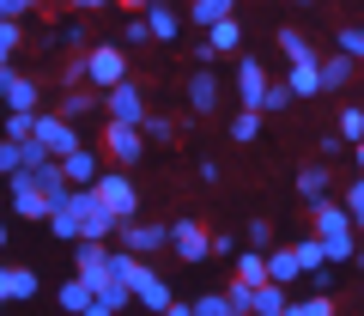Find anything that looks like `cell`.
<instances>
[{"label": "cell", "instance_id": "6da1fadb", "mask_svg": "<svg viewBox=\"0 0 364 316\" xmlns=\"http://www.w3.org/2000/svg\"><path fill=\"white\" fill-rule=\"evenodd\" d=\"M91 201L109 213V219H134L140 213V195H134V177L128 171H97V183H91Z\"/></svg>", "mask_w": 364, "mask_h": 316}, {"label": "cell", "instance_id": "7a4b0ae2", "mask_svg": "<svg viewBox=\"0 0 364 316\" xmlns=\"http://www.w3.org/2000/svg\"><path fill=\"white\" fill-rule=\"evenodd\" d=\"M122 79H128V49H122V43L85 49V85L91 92H109V85H122Z\"/></svg>", "mask_w": 364, "mask_h": 316}, {"label": "cell", "instance_id": "3957f363", "mask_svg": "<svg viewBox=\"0 0 364 316\" xmlns=\"http://www.w3.org/2000/svg\"><path fill=\"white\" fill-rule=\"evenodd\" d=\"M116 250H128V256H158V250H170V225H152V219H122L116 225V237H109Z\"/></svg>", "mask_w": 364, "mask_h": 316}, {"label": "cell", "instance_id": "277c9868", "mask_svg": "<svg viewBox=\"0 0 364 316\" xmlns=\"http://www.w3.org/2000/svg\"><path fill=\"white\" fill-rule=\"evenodd\" d=\"M146 116H152V110H146V92L134 85V79H122V85L104 92V122H128V128H140Z\"/></svg>", "mask_w": 364, "mask_h": 316}, {"label": "cell", "instance_id": "5b68a950", "mask_svg": "<svg viewBox=\"0 0 364 316\" xmlns=\"http://www.w3.org/2000/svg\"><path fill=\"white\" fill-rule=\"evenodd\" d=\"M31 140H37L49 158H67V152L79 146V134H73V122H67V116H55V110H37V122H31Z\"/></svg>", "mask_w": 364, "mask_h": 316}, {"label": "cell", "instance_id": "8992f818", "mask_svg": "<svg viewBox=\"0 0 364 316\" xmlns=\"http://www.w3.org/2000/svg\"><path fill=\"white\" fill-rule=\"evenodd\" d=\"M128 292H134V304H140V310H164L170 304V286H164V274H158V268H146L140 256H134V268H128Z\"/></svg>", "mask_w": 364, "mask_h": 316}, {"label": "cell", "instance_id": "52a82bcc", "mask_svg": "<svg viewBox=\"0 0 364 316\" xmlns=\"http://www.w3.org/2000/svg\"><path fill=\"white\" fill-rule=\"evenodd\" d=\"M104 152L116 158V171H128V164L146 158V134L128 128V122H104Z\"/></svg>", "mask_w": 364, "mask_h": 316}, {"label": "cell", "instance_id": "ba28073f", "mask_svg": "<svg viewBox=\"0 0 364 316\" xmlns=\"http://www.w3.org/2000/svg\"><path fill=\"white\" fill-rule=\"evenodd\" d=\"M73 201H79V243H109L116 237V219L91 201V189H73Z\"/></svg>", "mask_w": 364, "mask_h": 316}, {"label": "cell", "instance_id": "9c48e42d", "mask_svg": "<svg viewBox=\"0 0 364 316\" xmlns=\"http://www.w3.org/2000/svg\"><path fill=\"white\" fill-rule=\"evenodd\" d=\"M25 183L37 189L43 201H49V213H55V207H67V195H73V189H67V177H61V164H55V158H43V164H25Z\"/></svg>", "mask_w": 364, "mask_h": 316}, {"label": "cell", "instance_id": "30bf717a", "mask_svg": "<svg viewBox=\"0 0 364 316\" xmlns=\"http://www.w3.org/2000/svg\"><path fill=\"white\" fill-rule=\"evenodd\" d=\"M140 19H146V37H152V43H176L182 37V13H176V6H164V0H146Z\"/></svg>", "mask_w": 364, "mask_h": 316}, {"label": "cell", "instance_id": "8fae6325", "mask_svg": "<svg viewBox=\"0 0 364 316\" xmlns=\"http://www.w3.org/2000/svg\"><path fill=\"white\" fill-rule=\"evenodd\" d=\"M170 250H176L188 268H195V262H207V231H200L195 219H170Z\"/></svg>", "mask_w": 364, "mask_h": 316}, {"label": "cell", "instance_id": "7c38bea8", "mask_svg": "<svg viewBox=\"0 0 364 316\" xmlns=\"http://www.w3.org/2000/svg\"><path fill=\"white\" fill-rule=\"evenodd\" d=\"M219 110V73L213 67H195V79H188V116H213Z\"/></svg>", "mask_w": 364, "mask_h": 316}, {"label": "cell", "instance_id": "4fadbf2b", "mask_svg": "<svg viewBox=\"0 0 364 316\" xmlns=\"http://www.w3.org/2000/svg\"><path fill=\"white\" fill-rule=\"evenodd\" d=\"M6 201H13V213H18V219H49V201H43L37 189L25 183V171H13V177H6Z\"/></svg>", "mask_w": 364, "mask_h": 316}, {"label": "cell", "instance_id": "5bb4252c", "mask_svg": "<svg viewBox=\"0 0 364 316\" xmlns=\"http://www.w3.org/2000/svg\"><path fill=\"white\" fill-rule=\"evenodd\" d=\"M310 207H316V237H322V243H334V237H358L340 201H328V195H322V201H310Z\"/></svg>", "mask_w": 364, "mask_h": 316}, {"label": "cell", "instance_id": "9a60e30c", "mask_svg": "<svg viewBox=\"0 0 364 316\" xmlns=\"http://www.w3.org/2000/svg\"><path fill=\"white\" fill-rule=\"evenodd\" d=\"M55 164H61L67 189H91V183H97V152H91V146H73V152L55 158Z\"/></svg>", "mask_w": 364, "mask_h": 316}, {"label": "cell", "instance_id": "2e32d148", "mask_svg": "<svg viewBox=\"0 0 364 316\" xmlns=\"http://www.w3.org/2000/svg\"><path fill=\"white\" fill-rule=\"evenodd\" d=\"M104 256H109V243H73V280L79 286H97L104 280Z\"/></svg>", "mask_w": 364, "mask_h": 316}, {"label": "cell", "instance_id": "e0dca14e", "mask_svg": "<svg viewBox=\"0 0 364 316\" xmlns=\"http://www.w3.org/2000/svg\"><path fill=\"white\" fill-rule=\"evenodd\" d=\"M261 92H267V73H261V61H237V104L243 110H261Z\"/></svg>", "mask_w": 364, "mask_h": 316}, {"label": "cell", "instance_id": "ac0fdd59", "mask_svg": "<svg viewBox=\"0 0 364 316\" xmlns=\"http://www.w3.org/2000/svg\"><path fill=\"white\" fill-rule=\"evenodd\" d=\"M261 256H267V280H273V286H298V280H304V268H298V256H291V243H279V250H261Z\"/></svg>", "mask_w": 364, "mask_h": 316}, {"label": "cell", "instance_id": "d6986e66", "mask_svg": "<svg viewBox=\"0 0 364 316\" xmlns=\"http://www.w3.org/2000/svg\"><path fill=\"white\" fill-rule=\"evenodd\" d=\"M97 110H104V92H91V85H73V92H61V110H55V116L85 122V116H97Z\"/></svg>", "mask_w": 364, "mask_h": 316}, {"label": "cell", "instance_id": "ffe728a7", "mask_svg": "<svg viewBox=\"0 0 364 316\" xmlns=\"http://www.w3.org/2000/svg\"><path fill=\"white\" fill-rule=\"evenodd\" d=\"M286 85H291V104H304V98H316V92H322V61H291Z\"/></svg>", "mask_w": 364, "mask_h": 316}, {"label": "cell", "instance_id": "44dd1931", "mask_svg": "<svg viewBox=\"0 0 364 316\" xmlns=\"http://www.w3.org/2000/svg\"><path fill=\"white\" fill-rule=\"evenodd\" d=\"M0 292H6V304L37 298V274H31V268H6V262H0Z\"/></svg>", "mask_w": 364, "mask_h": 316}, {"label": "cell", "instance_id": "7402d4cb", "mask_svg": "<svg viewBox=\"0 0 364 316\" xmlns=\"http://www.w3.org/2000/svg\"><path fill=\"white\" fill-rule=\"evenodd\" d=\"M291 304V292L286 286H273V280H261L255 292H249V316H279Z\"/></svg>", "mask_w": 364, "mask_h": 316}, {"label": "cell", "instance_id": "603a6c76", "mask_svg": "<svg viewBox=\"0 0 364 316\" xmlns=\"http://www.w3.org/2000/svg\"><path fill=\"white\" fill-rule=\"evenodd\" d=\"M237 43H243V19H237V13L219 19V25H207V49H213V55H231Z\"/></svg>", "mask_w": 364, "mask_h": 316}, {"label": "cell", "instance_id": "cb8c5ba5", "mask_svg": "<svg viewBox=\"0 0 364 316\" xmlns=\"http://www.w3.org/2000/svg\"><path fill=\"white\" fill-rule=\"evenodd\" d=\"M49 231L61 237V243H79V201H73V195H67V207L49 213Z\"/></svg>", "mask_w": 364, "mask_h": 316}, {"label": "cell", "instance_id": "d4e9b609", "mask_svg": "<svg viewBox=\"0 0 364 316\" xmlns=\"http://www.w3.org/2000/svg\"><path fill=\"white\" fill-rule=\"evenodd\" d=\"M0 98H6V110H37V79L13 73V79H6V92H0Z\"/></svg>", "mask_w": 364, "mask_h": 316}, {"label": "cell", "instance_id": "484cf974", "mask_svg": "<svg viewBox=\"0 0 364 316\" xmlns=\"http://www.w3.org/2000/svg\"><path fill=\"white\" fill-rule=\"evenodd\" d=\"M279 55H286V61H316L310 37H304V31H291V25H279Z\"/></svg>", "mask_w": 364, "mask_h": 316}, {"label": "cell", "instance_id": "4316f807", "mask_svg": "<svg viewBox=\"0 0 364 316\" xmlns=\"http://www.w3.org/2000/svg\"><path fill=\"white\" fill-rule=\"evenodd\" d=\"M298 195L304 201H322L328 195V164H304V171H298Z\"/></svg>", "mask_w": 364, "mask_h": 316}, {"label": "cell", "instance_id": "83f0119b", "mask_svg": "<svg viewBox=\"0 0 364 316\" xmlns=\"http://www.w3.org/2000/svg\"><path fill=\"white\" fill-rule=\"evenodd\" d=\"M188 13H195V25H200V31H207V25H219V19H231V13H237V0H195Z\"/></svg>", "mask_w": 364, "mask_h": 316}, {"label": "cell", "instance_id": "f1b7e54d", "mask_svg": "<svg viewBox=\"0 0 364 316\" xmlns=\"http://www.w3.org/2000/svg\"><path fill=\"white\" fill-rule=\"evenodd\" d=\"M291 256H298V268H304V274H310V268H322L328 262V256H322V237H298V243H291Z\"/></svg>", "mask_w": 364, "mask_h": 316}, {"label": "cell", "instance_id": "f546056e", "mask_svg": "<svg viewBox=\"0 0 364 316\" xmlns=\"http://www.w3.org/2000/svg\"><path fill=\"white\" fill-rule=\"evenodd\" d=\"M237 280H243V286H261V280H267V256H261V250L237 256Z\"/></svg>", "mask_w": 364, "mask_h": 316}, {"label": "cell", "instance_id": "4dcf8cb0", "mask_svg": "<svg viewBox=\"0 0 364 316\" xmlns=\"http://www.w3.org/2000/svg\"><path fill=\"white\" fill-rule=\"evenodd\" d=\"M352 67H358V61H346V55H334V61H322V92H340V85L352 79Z\"/></svg>", "mask_w": 364, "mask_h": 316}, {"label": "cell", "instance_id": "1f68e13d", "mask_svg": "<svg viewBox=\"0 0 364 316\" xmlns=\"http://www.w3.org/2000/svg\"><path fill=\"white\" fill-rule=\"evenodd\" d=\"M255 134H261V110H237V116H231V140L249 146Z\"/></svg>", "mask_w": 364, "mask_h": 316}, {"label": "cell", "instance_id": "d6a6232c", "mask_svg": "<svg viewBox=\"0 0 364 316\" xmlns=\"http://www.w3.org/2000/svg\"><path fill=\"white\" fill-rule=\"evenodd\" d=\"M55 304H61V310H73V316H79V310H85V304H91V286H79V280H67V286L55 292Z\"/></svg>", "mask_w": 364, "mask_h": 316}, {"label": "cell", "instance_id": "836d02e7", "mask_svg": "<svg viewBox=\"0 0 364 316\" xmlns=\"http://www.w3.org/2000/svg\"><path fill=\"white\" fill-rule=\"evenodd\" d=\"M346 219H352V231H364V177L346 183Z\"/></svg>", "mask_w": 364, "mask_h": 316}, {"label": "cell", "instance_id": "e575fe53", "mask_svg": "<svg viewBox=\"0 0 364 316\" xmlns=\"http://www.w3.org/2000/svg\"><path fill=\"white\" fill-rule=\"evenodd\" d=\"M267 110H291V85L286 79H267V92H261V116Z\"/></svg>", "mask_w": 364, "mask_h": 316}, {"label": "cell", "instance_id": "d590c367", "mask_svg": "<svg viewBox=\"0 0 364 316\" xmlns=\"http://www.w3.org/2000/svg\"><path fill=\"white\" fill-rule=\"evenodd\" d=\"M31 122H37V110H6V134L0 140H31Z\"/></svg>", "mask_w": 364, "mask_h": 316}, {"label": "cell", "instance_id": "8d00e7d4", "mask_svg": "<svg viewBox=\"0 0 364 316\" xmlns=\"http://www.w3.org/2000/svg\"><path fill=\"white\" fill-rule=\"evenodd\" d=\"M364 140V110H340V146H358Z\"/></svg>", "mask_w": 364, "mask_h": 316}, {"label": "cell", "instance_id": "74e56055", "mask_svg": "<svg viewBox=\"0 0 364 316\" xmlns=\"http://www.w3.org/2000/svg\"><path fill=\"white\" fill-rule=\"evenodd\" d=\"M340 55L346 61H364V25H340Z\"/></svg>", "mask_w": 364, "mask_h": 316}, {"label": "cell", "instance_id": "f35d334b", "mask_svg": "<svg viewBox=\"0 0 364 316\" xmlns=\"http://www.w3.org/2000/svg\"><path fill=\"white\" fill-rule=\"evenodd\" d=\"M55 49H85V25H79V19L55 25Z\"/></svg>", "mask_w": 364, "mask_h": 316}, {"label": "cell", "instance_id": "ab89813d", "mask_svg": "<svg viewBox=\"0 0 364 316\" xmlns=\"http://www.w3.org/2000/svg\"><path fill=\"white\" fill-rule=\"evenodd\" d=\"M140 134L164 146V140H176V122H170V116H146V122H140Z\"/></svg>", "mask_w": 364, "mask_h": 316}, {"label": "cell", "instance_id": "60d3db41", "mask_svg": "<svg viewBox=\"0 0 364 316\" xmlns=\"http://www.w3.org/2000/svg\"><path fill=\"white\" fill-rule=\"evenodd\" d=\"M195 316H237V310L225 304V292H207V298H195Z\"/></svg>", "mask_w": 364, "mask_h": 316}, {"label": "cell", "instance_id": "b9f144b4", "mask_svg": "<svg viewBox=\"0 0 364 316\" xmlns=\"http://www.w3.org/2000/svg\"><path fill=\"white\" fill-rule=\"evenodd\" d=\"M18 43H25V25L18 19H0V55H13Z\"/></svg>", "mask_w": 364, "mask_h": 316}, {"label": "cell", "instance_id": "7bdbcfd3", "mask_svg": "<svg viewBox=\"0 0 364 316\" xmlns=\"http://www.w3.org/2000/svg\"><path fill=\"white\" fill-rule=\"evenodd\" d=\"M340 304H334V292H310V298H304V316H334Z\"/></svg>", "mask_w": 364, "mask_h": 316}, {"label": "cell", "instance_id": "ee69618b", "mask_svg": "<svg viewBox=\"0 0 364 316\" xmlns=\"http://www.w3.org/2000/svg\"><path fill=\"white\" fill-rule=\"evenodd\" d=\"M334 274H340V268H334V262H322V268H310L304 280H310V292H334Z\"/></svg>", "mask_w": 364, "mask_h": 316}, {"label": "cell", "instance_id": "f6af8a7d", "mask_svg": "<svg viewBox=\"0 0 364 316\" xmlns=\"http://www.w3.org/2000/svg\"><path fill=\"white\" fill-rule=\"evenodd\" d=\"M249 250H273V225L267 219H249Z\"/></svg>", "mask_w": 364, "mask_h": 316}, {"label": "cell", "instance_id": "bcb514c9", "mask_svg": "<svg viewBox=\"0 0 364 316\" xmlns=\"http://www.w3.org/2000/svg\"><path fill=\"white\" fill-rule=\"evenodd\" d=\"M61 85H67V92L85 85V49H79V61H61Z\"/></svg>", "mask_w": 364, "mask_h": 316}, {"label": "cell", "instance_id": "7dc6e473", "mask_svg": "<svg viewBox=\"0 0 364 316\" xmlns=\"http://www.w3.org/2000/svg\"><path fill=\"white\" fill-rule=\"evenodd\" d=\"M43 0H0V19H18V25H25V13H37Z\"/></svg>", "mask_w": 364, "mask_h": 316}, {"label": "cell", "instance_id": "c3c4849f", "mask_svg": "<svg viewBox=\"0 0 364 316\" xmlns=\"http://www.w3.org/2000/svg\"><path fill=\"white\" fill-rule=\"evenodd\" d=\"M207 256H237V237L231 231H207Z\"/></svg>", "mask_w": 364, "mask_h": 316}, {"label": "cell", "instance_id": "681fc988", "mask_svg": "<svg viewBox=\"0 0 364 316\" xmlns=\"http://www.w3.org/2000/svg\"><path fill=\"white\" fill-rule=\"evenodd\" d=\"M18 171V140H0V177Z\"/></svg>", "mask_w": 364, "mask_h": 316}, {"label": "cell", "instance_id": "f907efd6", "mask_svg": "<svg viewBox=\"0 0 364 316\" xmlns=\"http://www.w3.org/2000/svg\"><path fill=\"white\" fill-rule=\"evenodd\" d=\"M158 316H195V304H176V298H170V304H164Z\"/></svg>", "mask_w": 364, "mask_h": 316}, {"label": "cell", "instance_id": "816d5d0a", "mask_svg": "<svg viewBox=\"0 0 364 316\" xmlns=\"http://www.w3.org/2000/svg\"><path fill=\"white\" fill-rule=\"evenodd\" d=\"M79 316H116V310H109V304H97V298H91V304H85V310H79Z\"/></svg>", "mask_w": 364, "mask_h": 316}, {"label": "cell", "instance_id": "f5cc1de1", "mask_svg": "<svg viewBox=\"0 0 364 316\" xmlns=\"http://www.w3.org/2000/svg\"><path fill=\"white\" fill-rule=\"evenodd\" d=\"M67 6H79V13H91V6H109V0H67Z\"/></svg>", "mask_w": 364, "mask_h": 316}, {"label": "cell", "instance_id": "db71d44e", "mask_svg": "<svg viewBox=\"0 0 364 316\" xmlns=\"http://www.w3.org/2000/svg\"><path fill=\"white\" fill-rule=\"evenodd\" d=\"M116 6H134V13H140V6H146V0H116Z\"/></svg>", "mask_w": 364, "mask_h": 316}, {"label": "cell", "instance_id": "11a10c76", "mask_svg": "<svg viewBox=\"0 0 364 316\" xmlns=\"http://www.w3.org/2000/svg\"><path fill=\"white\" fill-rule=\"evenodd\" d=\"M358 177H364V140H358Z\"/></svg>", "mask_w": 364, "mask_h": 316}, {"label": "cell", "instance_id": "9f6ffc18", "mask_svg": "<svg viewBox=\"0 0 364 316\" xmlns=\"http://www.w3.org/2000/svg\"><path fill=\"white\" fill-rule=\"evenodd\" d=\"M0 250H6V219H0Z\"/></svg>", "mask_w": 364, "mask_h": 316}, {"label": "cell", "instance_id": "6f0895ef", "mask_svg": "<svg viewBox=\"0 0 364 316\" xmlns=\"http://www.w3.org/2000/svg\"><path fill=\"white\" fill-rule=\"evenodd\" d=\"M352 262H358V268H364V250H358V256H352Z\"/></svg>", "mask_w": 364, "mask_h": 316}, {"label": "cell", "instance_id": "680465c9", "mask_svg": "<svg viewBox=\"0 0 364 316\" xmlns=\"http://www.w3.org/2000/svg\"><path fill=\"white\" fill-rule=\"evenodd\" d=\"M49 6H67V0H49Z\"/></svg>", "mask_w": 364, "mask_h": 316}, {"label": "cell", "instance_id": "91938a15", "mask_svg": "<svg viewBox=\"0 0 364 316\" xmlns=\"http://www.w3.org/2000/svg\"><path fill=\"white\" fill-rule=\"evenodd\" d=\"M298 6H310V0H298Z\"/></svg>", "mask_w": 364, "mask_h": 316}, {"label": "cell", "instance_id": "94428289", "mask_svg": "<svg viewBox=\"0 0 364 316\" xmlns=\"http://www.w3.org/2000/svg\"><path fill=\"white\" fill-rule=\"evenodd\" d=\"M0 110H6V98H0Z\"/></svg>", "mask_w": 364, "mask_h": 316}, {"label": "cell", "instance_id": "6125c7cd", "mask_svg": "<svg viewBox=\"0 0 364 316\" xmlns=\"http://www.w3.org/2000/svg\"><path fill=\"white\" fill-rule=\"evenodd\" d=\"M0 304H6V292H0Z\"/></svg>", "mask_w": 364, "mask_h": 316}]
</instances>
